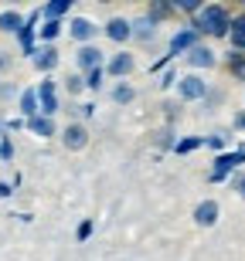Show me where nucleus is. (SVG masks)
<instances>
[{
    "label": "nucleus",
    "instance_id": "1",
    "mask_svg": "<svg viewBox=\"0 0 245 261\" xmlns=\"http://www.w3.org/2000/svg\"><path fill=\"white\" fill-rule=\"evenodd\" d=\"M191 28H194L197 34H205V38H225L228 28H232V14H228V7H221V4H205V7L194 14Z\"/></svg>",
    "mask_w": 245,
    "mask_h": 261
},
{
    "label": "nucleus",
    "instance_id": "2",
    "mask_svg": "<svg viewBox=\"0 0 245 261\" xmlns=\"http://www.w3.org/2000/svg\"><path fill=\"white\" fill-rule=\"evenodd\" d=\"M177 92H181L184 102H201V98H208L211 88H208V82L197 75V71H187L184 78H177Z\"/></svg>",
    "mask_w": 245,
    "mask_h": 261
},
{
    "label": "nucleus",
    "instance_id": "3",
    "mask_svg": "<svg viewBox=\"0 0 245 261\" xmlns=\"http://www.w3.org/2000/svg\"><path fill=\"white\" fill-rule=\"evenodd\" d=\"M44 17V14H41V10H31V17L24 20V28L17 31V41H20V51H24V55H34V51H38V20Z\"/></svg>",
    "mask_w": 245,
    "mask_h": 261
},
{
    "label": "nucleus",
    "instance_id": "4",
    "mask_svg": "<svg viewBox=\"0 0 245 261\" xmlns=\"http://www.w3.org/2000/svg\"><path fill=\"white\" fill-rule=\"evenodd\" d=\"M38 106H41V116L55 119L58 116V85L51 82V78H44V82H38Z\"/></svg>",
    "mask_w": 245,
    "mask_h": 261
},
{
    "label": "nucleus",
    "instance_id": "5",
    "mask_svg": "<svg viewBox=\"0 0 245 261\" xmlns=\"http://www.w3.org/2000/svg\"><path fill=\"white\" fill-rule=\"evenodd\" d=\"M106 75L109 78H126L129 71H133V68H137V58H133V51H126V48H119L116 55H109L106 58Z\"/></svg>",
    "mask_w": 245,
    "mask_h": 261
},
{
    "label": "nucleus",
    "instance_id": "6",
    "mask_svg": "<svg viewBox=\"0 0 245 261\" xmlns=\"http://www.w3.org/2000/svg\"><path fill=\"white\" fill-rule=\"evenodd\" d=\"M197 38H201V34H197V31L191 28V24H187V28H181V31L174 34V38H170V44H167V58L174 61L177 55H187V51L194 48V44H201Z\"/></svg>",
    "mask_w": 245,
    "mask_h": 261
},
{
    "label": "nucleus",
    "instance_id": "7",
    "mask_svg": "<svg viewBox=\"0 0 245 261\" xmlns=\"http://www.w3.org/2000/svg\"><path fill=\"white\" fill-rule=\"evenodd\" d=\"M106 65V55L96 48V44H79V51H75V68H79V75H85V71H92V68H102Z\"/></svg>",
    "mask_w": 245,
    "mask_h": 261
},
{
    "label": "nucleus",
    "instance_id": "8",
    "mask_svg": "<svg viewBox=\"0 0 245 261\" xmlns=\"http://www.w3.org/2000/svg\"><path fill=\"white\" fill-rule=\"evenodd\" d=\"M61 146H65V149H72V153L85 149V146H88V129H85V122H69V126L61 129Z\"/></svg>",
    "mask_w": 245,
    "mask_h": 261
},
{
    "label": "nucleus",
    "instance_id": "9",
    "mask_svg": "<svg viewBox=\"0 0 245 261\" xmlns=\"http://www.w3.org/2000/svg\"><path fill=\"white\" fill-rule=\"evenodd\" d=\"M102 31H106V38L113 41V44H126V41H133V20H126V17H109Z\"/></svg>",
    "mask_w": 245,
    "mask_h": 261
},
{
    "label": "nucleus",
    "instance_id": "10",
    "mask_svg": "<svg viewBox=\"0 0 245 261\" xmlns=\"http://www.w3.org/2000/svg\"><path fill=\"white\" fill-rule=\"evenodd\" d=\"M31 61H34V68L38 71H55L58 68V61H61V55H58V44H44V48H38L34 55H31Z\"/></svg>",
    "mask_w": 245,
    "mask_h": 261
},
{
    "label": "nucleus",
    "instance_id": "11",
    "mask_svg": "<svg viewBox=\"0 0 245 261\" xmlns=\"http://www.w3.org/2000/svg\"><path fill=\"white\" fill-rule=\"evenodd\" d=\"M187 58V68H191V71H201V68H215V51L208 48V44H194V48L187 51L184 55Z\"/></svg>",
    "mask_w": 245,
    "mask_h": 261
},
{
    "label": "nucleus",
    "instance_id": "12",
    "mask_svg": "<svg viewBox=\"0 0 245 261\" xmlns=\"http://www.w3.org/2000/svg\"><path fill=\"white\" fill-rule=\"evenodd\" d=\"M69 34L79 41V44H92V38L99 34V28H96V20H92V17H72Z\"/></svg>",
    "mask_w": 245,
    "mask_h": 261
},
{
    "label": "nucleus",
    "instance_id": "13",
    "mask_svg": "<svg viewBox=\"0 0 245 261\" xmlns=\"http://www.w3.org/2000/svg\"><path fill=\"white\" fill-rule=\"evenodd\" d=\"M157 28H160V24H153L147 14H140V17L133 20V38H137L140 44H153V41H157V34H160Z\"/></svg>",
    "mask_w": 245,
    "mask_h": 261
},
{
    "label": "nucleus",
    "instance_id": "14",
    "mask_svg": "<svg viewBox=\"0 0 245 261\" xmlns=\"http://www.w3.org/2000/svg\"><path fill=\"white\" fill-rule=\"evenodd\" d=\"M238 163H245V153H225V156H218V160H215V170H211V180H215V184H221V180L228 176V170H232V166H238Z\"/></svg>",
    "mask_w": 245,
    "mask_h": 261
},
{
    "label": "nucleus",
    "instance_id": "15",
    "mask_svg": "<svg viewBox=\"0 0 245 261\" xmlns=\"http://www.w3.org/2000/svg\"><path fill=\"white\" fill-rule=\"evenodd\" d=\"M218 214H221V207H218L215 200H201L194 207V224L197 227H211V224L218 221Z\"/></svg>",
    "mask_w": 245,
    "mask_h": 261
},
{
    "label": "nucleus",
    "instance_id": "16",
    "mask_svg": "<svg viewBox=\"0 0 245 261\" xmlns=\"http://www.w3.org/2000/svg\"><path fill=\"white\" fill-rule=\"evenodd\" d=\"M24 14L20 10H0V34H17L24 28Z\"/></svg>",
    "mask_w": 245,
    "mask_h": 261
},
{
    "label": "nucleus",
    "instance_id": "17",
    "mask_svg": "<svg viewBox=\"0 0 245 261\" xmlns=\"http://www.w3.org/2000/svg\"><path fill=\"white\" fill-rule=\"evenodd\" d=\"M24 126H28L34 136H41V139H51V136L58 133V129H55V119H48V116H34V119H28Z\"/></svg>",
    "mask_w": 245,
    "mask_h": 261
},
{
    "label": "nucleus",
    "instance_id": "18",
    "mask_svg": "<svg viewBox=\"0 0 245 261\" xmlns=\"http://www.w3.org/2000/svg\"><path fill=\"white\" fill-rule=\"evenodd\" d=\"M20 116H24V122L34 116H41V106H38V92L34 88H24L20 92Z\"/></svg>",
    "mask_w": 245,
    "mask_h": 261
},
{
    "label": "nucleus",
    "instance_id": "19",
    "mask_svg": "<svg viewBox=\"0 0 245 261\" xmlns=\"http://www.w3.org/2000/svg\"><path fill=\"white\" fill-rule=\"evenodd\" d=\"M228 38H232V48L245 55V14L232 17V28H228Z\"/></svg>",
    "mask_w": 245,
    "mask_h": 261
},
{
    "label": "nucleus",
    "instance_id": "20",
    "mask_svg": "<svg viewBox=\"0 0 245 261\" xmlns=\"http://www.w3.org/2000/svg\"><path fill=\"white\" fill-rule=\"evenodd\" d=\"M147 17L153 20V24H164L167 17H174V4H167V0H153L147 7Z\"/></svg>",
    "mask_w": 245,
    "mask_h": 261
},
{
    "label": "nucleus",
    "instance_id": "21",
    "mask_svg": "<svg viewBox=\"0 0 245 261\" xmlns=\"http://www.w3.org/2000/svg\"><path fill=\"white\" fill-rule=\"evenodd\" d=\"M109 95H113V102H116V106H129V102L137 98V88L129 85V82H116Z\"/></svg>",
    "mask_w": 245,
    "mask_h": 261
},
{
    "label": "nucleus",
    "instance_id": "22",
    "mask_svg": "<svg viewBox=\"0 0 245 261\" xmlns=\"http://www.w3.org/2000/svg\"><path fill=\"white\" fill-rule=\"evenodd\" d=\"M69 10H72V0H51V4L41 7V14H44V20H61Z\"/></svg>",
    "mask_w": 245,
    "mask_h": 261
},
{
    "label": "nucleus",
    "instance_id": "23",
    "mask_svg": "<svg viewBox=\"0 0 245 261\" xmlns=\"http://www.w3.org/2000/svg\"><path fill=\"white\" fill-rule=\"evenodd\" d=\"M61 31H65V24H61V20H44V24L38 28V38L44 41V44H55V41L61 38Z\"/></svg>",
    "mask_w": 245,
    "mask_h": 261
},
{
    "label": "nucleus",
    "instance_id": "24",
    "mask_svg": "<svg viewBox=\"0 0 245 261\" xmlns=\"http://www.w3.org/2000/svg\"><path fill=\"white\" fill-rule=\"evenodd\" d=\"M228 71H232V78L245 82V55L242 51H228Z\"/></svg>",
    "mask_w": 245,
    "mask_h": 261
},
{
    "label": "nucleus",
    "instance_id": "25",
    "mask_svg": "<svg viewBox=\"0 0 245 261\" xmlns=\"http://www.w3.org/2000/svg\"><path fill=\"white\" fill-rule=\"evenodd\" d=\"M85 88L88 92H99V88H102V78H106V68H92V71H85Z\"/></svg>",
    "mask_w": 245,
    "mask_h": 261
},
{
    "label": "nucleus",
    "instance_id": "26",
    "mask_svg": "<svg viewBox=\"0 0 245 261\" xmlns=\"http://www.w3.org/2000/svg\"><path fill=\"white\" fill-rule=\"evenodd\" d=\"M69 112H72V122H82V119H92L96 106H92V102H85V106H82V102H75V106H72Z\"/></svg>",
    "mask_w": 245,
    "mask_h": 261
},
{
    "label": "nucleus",
    "instance_id": "27",
    "mask_svg": "<svg viewBox=\"0 0 245 261\" xmlns=\"http://www.w3.org/2000/svg\"><path fill=\"white\" fill-rule=\"evenodd\" d=\"M82 88H85V78H82L79 71H75V75H69V78H65V92H69V95H79Z\"/></svg>",
    "mask_w": 245,
    "mask_h": 261
},
{
    "label": "nucleus",
    "instance_id": "28",
    "mask_svg": "<svg viewBox=\"0 0 245 261\" xmlns=\"http://www.w3.org/2000/svg\"><path fill=\"white\" fill-rule=\"evenodd\" d=\"M14 160V143H10V136L4 133L0 136V163H10Z\"/></svg>",
    "mask_w": 245,
    "mask_h": 261
},
{
    "label": "nucleus",
    "instance_id": "29",
    "mask_svg": "<svg viewBox=\"0 0 245 261\" xmlns=\"http://www.w3.org/2000/svg\"><path fill=\"white\" fill-rule=\"evenodd\" d=\"M197 146H205V139H197V136H187V139L174 143V149H177V153H191V149H197Z\"/></svg>",
    "mask_w": 245,
    "mask_h": 261
},
{
    "label": "nucleus",
    "instance_id": "30",
    "mask_svg": "<svg viewBox=\"0 0 245 261\" xmlns=\"http://www.w3.org/2000/svg\"><path fill=\"white\" fill-rule=\"evenodd\" d=\"M201 7H205L201 0H174V10H184V14H197Z\"/></svg>",
    "mask_w": 245,
    "mask_h": 261
},
{
    "label": "nucleus",
    "instance_id": "31",
    "mask_svg": "<svg viewBox=\"0 0 245 261\" xmlns=\"http://www.w3.org/2000/svg\"><path fill=\"white\" fill-rule=\"evenodd\" d=\"M92 231H96V224H92V221H82L79 227H75V238H79V241H88V238H92Z\"/></svg>",
    "mask_w": 245,
    "mask_h": 261
},
{
    "label": "nucleus",
    "instance_id": "32",
    "mask_svg": "<svg viewBox=\"0 0 245 261\" xmlns=\"http://www.w3.org/2000/svg\"><path fill=\"white\" fill-rule=\"evenodd\" d=\"M205 146H211V149H225V136H221V133H215L211 139H205Z\"/></svg>",
    "mask_w": 245,
    "mask_h": 261
},
{
    "label": "nucleus",
    "instance_id": "33",
    "mask_svg": "<svg viewBox=\"0 0 245 261\" xmlns=\"http://www.w3.org/2000/svg\"><path fill=\"white\" fill-rule=\"evenodd\" d=\"M170 85H177V75L170 71V68H167L164 75H160V88H170Z\"/></svg>",
    "mask_w": 245,
    "mask_h": 261
},
{
    "label": "nucleus",
    "instance_id": "34",
    "mask_svg": "<svg viewBox=\"0 0 245 261\" xmlns=\"http://www.w3.org/2000/svg\"><path fill=\"white\" fill-rule=\"evenodd\" d=\"M10 194H14V187H10V184H4V180H0V197H4V200H7Z\"/></svg>",
    "mask_w": 245,
    "mask_h": 261
},
{
    "label": "nucleus",
    "instance_id": "35",
    "mask_svg": "<svg viewBox=\"0 0 245 261\" xmlns=\"http://www.w3.org/2000/svg\"><path fill=\"white\" fill-rule=\"evenodd\" d=\"M235 126H238V129H245V112H238V116H235Z\"/></svg>",
    "mask_w": 245,
    "mask_h": 261
},
{
    "label": "nucleus",
    "instance_id": "36",
    "mask_svg": "<svg viewBox=\"0 0 245 261\" xmlns=\"http://www.w3.org/2000/svg\"><path fill=\"white\" fill-rule=\"evenodd\" d=\"M235 187H238V194L245 197V176H238V184H235Z\"/></svg>",
    "mask_w": 245,
    "mask_h": 261
},
{
    "label": "nucleus",
    "instance_id": "37",
    "mask_svg": "<svg viewBox=\"0 0 245 261\" xmlns=\"http://www.w3.org/2000/svg\"><path fill=\"white\" fill-rule=\"evenodd\" d=\"M4 65H7V58H4V55H0V68H4Z\"/></svg>",
    "mask_w": 245,
    "mask_h": 261
}]
</instances>
